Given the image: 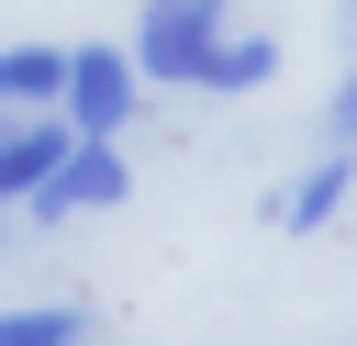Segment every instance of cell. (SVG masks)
I'll return each instance as SVG.
<instances>
[{
  "instance_id": "cell-7",
  "label": "cell",
  "mask_w": 357,
  "mask_h": 346,
  "mask_svg": "<svg viewBox=\"0 0 357 346\" xmlns=\"http://www.w3.org/2000/svg\"><path fill=\"white\" fill-rule=\"evenodd\" d=\"M56 78H67V56H56V45H0V112H45V100H56Z\"/></svg>"
},
{
  "instance_id": "cell-5",
  "label": "cell",
  "mask_w": 357,
  "mask_h": 346,
  "mask_svg": "<svg viewBox=\"0 0 357 346\" xmlns=\"http://www.w3.org/2000/svg\"><path fill=\"white\" fill-rule=\"evenodd\" d=\"M346 190H357V145L312 156V167H301V179L279 190V223H301V234H312V223H335V212H346Z\"/></svg>"
},
{
  "instance_id": "cell-3",
  "label": "cell",
  "mask_w": 357,
  "mask_h": 346,
  "mask_svg": "<svg viewBox=\"0 0 357 346\" xmlns=\"http://www.w3.org/2000/svg\"><path fill=\"white\" fill-rule=\"evenodd\" d=\"M134 45H78L67 56V78H56V112H67V134H123V112H134Z\"/></svg>"
},
{
  "instance_id": "cell-8",
  "label": "cell",
  "mask_w": 357,
  "mask_h": 346,
  "mask_svg": "<svg viewBox=\"0 0 357 346\" xmlns=\"http://www.w3.org/2000/svg\"><path fill=\"white\" fill-rule=\"evenodd\" d=\"M78 335H89L78 301H22V313H0V346H78Z\"/></svg>"
},
{
  "instance_id": "cell-10",
  "label": "cell",
  "mask_w": 357,
  "mask_h": 346,
  "mask_svg": "<svg viewBox=\"0 0 357 346\" xmlns=\"http://www.w3.org/2000/svg\"><path fill=\"white\" fill-rule=\"evenodd\" d=\"M346 33H357V0H346Z\"/></svg>"
},
{
  "instance_id": "cell-2",
  "label": "cell",
  "mask_w": 357,
  "mask_h": 346,
  "mask_svg": "<svg viewBox=\"0 0 357 346\" xmlns=\"http://www.w3.org/2000/svg\"><path fill=\"white\" fill-rule=\"evenodd\" d=\"M123 190H134L123 145H112V134H67V156L45 167V190H33L22 212H33V223H67V212H112Z\"/></svg>"
},
{
  "instance_id": "cell-9",
  "label": "cell",
  "mask_w": 357,
  "mask_h": 346,
  "mask_svg": "<svg viewBox=\"0 0 357 346\" xmlns=\"http://www.w3.org/2000/svg\"><path fill=\"white\" fill-rule=\"evenodd\" d=\"M324 123H335V145H357V78H346V89L324 100Z\"/></svg>"
},
{
  "instance_id": "cell-1",
  "label": "cell",
  "mask_w": 357,
  "mask_h": 346,
  "mask_svg": "<svg viewBox=\"0 0 357 346\" xmlns=\"http://www.w3.org/2000/svg\"><path fill=\"white\" fill-rule=\"evenodd\" d=\"M223 45V0H145L134 22V78H167V89H201V56Z\"/></svg>"
},
{
  "instance_id": "cell-4",
  "label": "cell",
  "mask_w": 357,
  "mask_h": 346,
  "mask_svg": "<svg viewBox=\"0 0 357 346\" xmlns=\"http://www.w3.org/2000/svg\"><path fill=\"white\" fill-rule=\"evenodd\" d=\"M67 156V123H45V112H11L0 123V212H22L33 190H45V167Z\"/></svg>"
},
{
  "instance_id": "cell-6",
  "label": "cell",
  "mask_w": 357,
  "mask_h": 346,
  "mask_svg": "<svg viewBox=\"0 0 357 346\" xmlns=\"http://www.w3.org/2000/svg\"><path fill=\"white\" fill-rule=\"evenodd\" d=\"M279 78V33H223L201 56V89H268Z\"/></svg>"
}]
</instances>
